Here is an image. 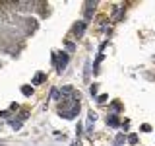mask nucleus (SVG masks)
I'll use <instances>...</instances> for the list:
<instances>
[{
  "instance_id": "1",
  "label": "nucleus",
  "mask_w": 155,
  "mask_h": 146,
  "mask_svg": "<svg viewBox=\"0 0 155 146\" xmlns=\"http://www.w3.org/2000/svg\"><path fill=\"white\" fill-rule=\"evenodd\" d=\"M54 57L56 58H52V61H54V68H56L58 74H62V70L66 68V64H68V55L60 51V53H54Z\"/></svg>"
},
{
  "instance_id": "2",
  "label": "nucleus",
  "mask_w": 155,
  "mask_h": 146,
  "mask_svg": "<svg viewBox=\"0 0 155 146\" xmlns=\"http://www.w3.org/2000/svg\"><path fill=\"white\" fill-rule=\"evenodd\" d=\"M72 31H74L78 37H81V35H83V31H85V22H76Z\"/></svg>"
},
{
  "instance_id": "3",
  "label": "nucleus",
  "mask_w": 155,
  "mask_h": 146,
  "mask_svg": "<svg viewBox=\"0 0 155 146\" xmlns=\"http://www.w3.org/2000/svg\"><path fill=\"white\" fill-rule=\"evenodd\" d=\"M107 125H109V127H113V129H116V127H120V121H118L116 115H109L107 117Z\"/></svg>"
},
{
  "instance_id": "4",
  "label": "nucleus",
  "mask_w": 155,
  "mask_h": 146,
  "mask_svg": "<svg viewBox=\"0 0 155 146\" xmlns=\"http://www.w3.org/2000/svg\"><path fill=\"white\" fill-rule=\"evenodd\" d=\"M45 78H47V74H43V72H37V76L33 78L31 86H39V84H43V82H45Z\"/></svg>"
},
{
  "instance_id": "5",
  "label": "nucleus",
  "mask_w": 155,
  "mask_h": 146,
  "mask_svg": "<svg viewBox=\"0 0 155 146\" xmlns=\"http://www.w3.org/2000/svg\"><path fill=\"white\" fill-rule=\"evenodd\" d=\"M91 6H95V2H85V20H91V16H93Z\"/></svg>"
},
{
  "instance_id": "6",
  "label": "nucleus",
  "mask_w": 155,
  "mask_h": 146,
  "mask_svg": "<svg viewBox=\"0 0 155 146\" xmlns=\"http://www.w3.org/2000/svg\"><path fill=\"white\" fill-rule=\"evenodd\" d=\"M10 127L16 129V131H19V129H22V121H19V119H12L10 121Z\"/></svg>"
},
{
  "instance_id": "7",
  "label": "nucleus",
  "mask_w": 155,
  "mask_h": 146,
  "mask_svg": "<svg viewBox=\"0 0 155 146\" xmlns=\"http://www.w3.org/2000/svg\"><path fill=\"white\" fill-rule=\"evenodd\" d=\"M22 94L23 95H31L33 94V86H22Z\"/></svg>"
},
{
  "instance_id": "8",
  "label": "nucleus",
  "mask_w": 155,
  "mask_h": 146,
  "mask_svg": "<svg viewBox=\"0 0 155 146\" xmlns=\"http://www.w3.org/2000/svg\"><path fill=\"white\" fill-rule=\"evenodd\" d=\"M111 111H113V115L118 113V111H120V103H118V101H113V103H111Z\"/></svg>"
},
{
  "instance_id": "9",
  "label": "nucleus",
  "mask_w": 155,
  "mask_h": 146,
  "mask_svg": "<svg viewBox=\"0 0 155 146\" xmlns=\"http://www.w3.org/2000/svg\"><path fill=\"white\" fill-rule=\"evenodd\" d=\"M124 140H126L124 135H118L116 138H115V144H116V146H122V144H124Z\"/></svg>"
},
{
  "instance_id": "10",
  "label": "nucleus",
  "mask_w": 155,
  "mask_h": 146,
  "mask_svg": "<svg viewBox=\"0 0 155 146\" xmlns=\"http://www.w3.org/2000/svg\"><path fill=\"white\" fill-rule=\"evenodd\" d=\"M51 98H54V99L62 98V95H60V90H58V88H52V92H51Z\"/></svg>"
},
{
  "instance_id": "11",
  "label": "nucleus",
  "mask_w": 155,
  "mask_h": 146,
  "mask_svg": "<svg viewBox=\"0 0 155 146\" xmlns=\"http://www.w3.org/2000/svg\"><path fill=\"white\" fill-rule=\"evenodd\" d=\"M89 74H91V62L87 61V62H85V74H83V76L89 78Z\"/></svg>"
},
{
  "instance_id": "12",
  "label": "nucleus",
  "mask_w": 155,
  "mask_h": 146,
  "mask_svg": "<svg viewBox=\"0 0 155 146\" xmlns=\"http://www.w3.org/2000/svg\"><path fill=\"white\" fill-rule=\"evenodd\" d=\"M126 140H128L130 144H136L138 142V136L136 135H128V136H126Z\"/></svg>"
},
{
  "instance_id": "13",
  "label": "nucleus",
  "mask_w": 155,
  "mask_h": 146,
  "mask_svg": "<svg viewBox=\"0 0 155 146\" xmlns=\"http://www.w3.org/2000/svg\"><path fill=\"white\" fill-rule=\"evenodd\" d=\"M66 49H68V51L72 53V51H74V49H76V45L72 43V41H66Z\"/></svg>"
},
{
  "instance_id": "14",
  "label": "nucleus",
  "mask_w": 155,
  "mask_h": 146,
  "mask_svg": "<svg viewBox=\"0 0 155 146\" xmlns=\"http://www.w3.org/2000/svg\"><path fill=\"white\" fill-rule=\"evenodd\" d=\"M27 117H29V113H27V111H22V113H19V121H25Z\"/></svg>"
},
{
  "instance_id": "15",
  "label": "nucleus",
  "mask_w": 155,
  "mask_h": 146,
  "mask_svg": "<svg viewBox=\"0 0 155 146\" xmlns=\"http://www.w3.org/2000/svg\"><path fill=\"white\" fill-rule=\"evenodd\" d=\"M97 101H99V103H105V101H107V95H99V98H97Z\"/></svg>"
},
{
  "instance_id": "16",
  "label": "nucleus",
  "mask_w": 155,
  "mask_h": 146,
  "mask_svg": "<svg viewBox=\"0 0 155 146\" xmlns=\"http://www.w3.org/2000/svg\"><path fill=\"white\" fill-rule=\"evenodd\" d=\"M89 94H91V95H95V94H97V86H95V84L89 88Z\"/></svg>"
},
{
  "instance_id": "17",
  "label": "nucleus",
  "mask_w": 155,
  "mask_h": 146,
  "mask_svg": "<svg viewBox=\"0 0 155 146\" xmlns=\"http://www.w3.org/2000/svg\"><path fill=\"white\" fill-rule=\"evenodd\" d=\"M142 131H144V132H149V131H151V127H149V125H142Z\"/></svg>"
},
{
  "instance_id": "18",
  "label": "nucleus",
  "mask_w": 155,
  "mask_h": 146,
  "mask_svg": "<svg viewBox=\"0 0 155 146\" xmlns=\"http://www.w3.org/2000/svg\"><path fill=\"white\" fill-rule=\"evenodd\" d=\"M122 129H124V131H128V129H130V123H128V121H124V123H122Z\"/></svg>"
},
{
  "instance_id": "19",
  "label": "nucleus",
  "mask_w": 155,
  "mask_h": 146,
  "mask_svg": "<svg viewBox=\"0 0 155 146\" xmlns=\"http://www.w3.org/2000/svg\"><path fill=\"white\" fill-rule=\"evenodd\" d=\"M18 107H19L18 103H12V105H10V111H16V109H18Z\"/></svg>"
}]
</instances>
